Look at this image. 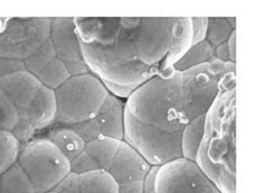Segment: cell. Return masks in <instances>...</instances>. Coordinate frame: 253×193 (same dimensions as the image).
Masks as SVG:
<instances>
[{"mask_svg": "<svg viewBox=\"0 0 253 193\" xmlns=\"http://www.w3.org/2000/svg\"><path fill=\"white\" fill-rule=\"evenodd\" d=\"M17 162L23 166L38 193H47L71 172V162L46 137L22 144Z\"/></svg>", "mask_w": 253, "mask_h": 193, "instance_id": "obj_5", "label": "cell"}, {"mask_svg": "<svg viewBox=\"0 0 253 193\" xmlns=\"http://www.w3.org/2000/svg\"><path fill=\"white\" fill-rule=\"evenodd\" d=\"M119 193H144L143 182L134 181L119 185Z\"/></svg>", "mask_w": 253, "mask_h": 193, "instance_id": "obj_32", "label": "cell"}, {"mask_svg": "<svg viewBox=\"0 0 253 193\" xmlns=\"http://www.w3.org/2000/svg\"><path fill=\"white\" fill-rule=\"evenodd\" d=\"M57 103L55 91L43 85L31 104L27 116L18 123L13 135L22 144L35 138L41 131L56 123Z\"/></svg>", "mask_w": 253, "mask_h": 193, "instance_id": "obj_11", "label": "cell"}, {"mask_svg": "<svg viewBox=\"0 0 253 193\" xmlns=\"http://www.w3.org/2000/svg\"><path fill=\"white\" fill-rule=\"evenodd\" d=\"M22 143L13 132L0 129V175L17 162Z\"/></svg>", "mask_w": 253, "mask_h": 193, "instance_id": "obj_21", "label": "cell"}, {"mask_svg": "<svg viewBox=\"0 0 253 193\" xmlns=\"http://www.w3.org/2000/svg\"><path fill=\"white\" fill-rule=\"evenodd\" d=\"M121 142V140L101 135L86 143L84 151L95 161L98 169L109 171Z\"/></svg>", "mask_w": 253, "mask_h": 193, "instance_id": "obj_15", "label": "cell"}, {"mask_svg": "<svg viewBox=\"0 0 253 193\" xmlns=\"http://www.w3.org/2000/svg\"><path fill=\"white\" fill-rule=\"evenodd\" d=\"M214 58L215 47L205 39L201 43L192 45L188 51L174 64L173 69L178 72H184L194 66L209 62Z\"/></svg>", "mask_w": 253, "mask_h": 193, "instance_id": "obj_20", "label": "cell"}, {"mask_svg": "<svg viewBox=\"0 0 253 193\" xmlns=\"http://www.w3.org/2000/svg\"><path fill=\"white\" fill-rule=\"evenodd\" d=\"M56 57L57 55L54 45H52L49 38L30 57L25 60L24 63L26 66V71L37 77L39 73Z\"/></svg>", "mask_w": 253, "mask_h": 193, "instance_id": "obj_23", "label": "cell"}, {"mask_svg": "<svg viewBox=\"0 0 253 193\" xmlns=\"http://www.w3.org/2000/svg\"><path fill=\"white\" fill-rule=\"evenodd\" d=\"M84 61L103 84L137 88L159 74L139 62L129 17H74Z\"/></svg>", "mask_w": 253, "mask_h": 193, "instance_id": "obj_1", "label": "cell"}, {"mask_svg": "<svg viewBox=\"0 0 253 193\" xmlns=\"http://www.w3.org/2000/svg\"><path fill=\"white\" fill-rule=\"evenodd\" d=\"M159 166L154 165L151 166L149 172L146 173L145 177L143 178V192L144 193H151L154 191L155 188V181H156V175L158 172Z\"/></svg>", "mask_w": 253, "mask_h": 193, "instance_id": "obj_31", "label": "cell"}, {"mask_svg": "<svg viewBox=\"0 0 253 193\" xmlns=\"http://www.w3.org/2000/svg\"><path fill=\"white\" fill-rule=\"evenodd\" d=\"M234 31L236 30L232 29L225 17H209L208 33L205 39L216 48L219 45L228 42Z\"/></svg>", "mask_w": 253, "mask_h": 193, "instance_id": "obj_24", "label": "cell"}, {"mask_svg": "<svg viewBox=\"0 0 253 193\" xmlns=\"http://www.w3.org/2000/svg\"><path fill=\"white\" fill-rule=\"evenodd\" d=\"M205 115L191 118L181 131L182 157L190 161L196 160V156L204 135Z\"/></svg>", "mask_w": 253, "mask_h": 193, "instance_id": "obj_17", "label": "cell"}, {"mask_svg": "<svg viewBox=\"0 0 253 193\" xmlns=\"http://www.w3.org/2000/svg\"><path fill=\"white\" fill-rule=\"evenodd\" d=\"M19 123L18 113L0 86V129L13 132Z\"/></svg>", "mask_w": 253, "mask_h": 193, "instance_id": "obj_25", "label": "cell"}, {"mask_svg": "<svg viewBox=\"0 0 253 193\" xmlns=\"http://www.w3.org/2000/svg\"><path fill=\"white\" fill-rule=\"evenodd\" d=\"M235 88L221 92L205 115L195 162L221 193H236Z\"/></svg>", "mask_w": 253, "mask_h": 193, "instance_id": "obj_2", "label": "cell"}, {"mask_svg": "<svg viewBox=\"0 0 253 193\" xmlns=\"http://www.w3.org/2000/svg\"><path fill=\"white\" fill-rule=\"evenodd\" d=\"M70 127L74 129L77 134L82 137V139L85 142V144L93 141V140L102 135L101 128H99V125L95 117L88 119V121L70 126Z\"/></svg>", "mask_w": 253, "mask_h": 193, "instance_id": "obj_26", "label": "cell"}, {"mask_svg": "<svg viewBox=\"0 0 253 193\" xmlns=\"http://www.w3.org/2000/svg\"><path fill=\"white\" fill-rule=\"evenodd\" d=\"M47 193H55V192H52V191H50V192H47Z\"/></svg>", "mask_w": 253, "mask_h": 193, "instance_id": "obj_36", "label": "cell"}, {"mask_svg": "<svg viewBox=\"0 0 253 193\" xmlns=\"http://www.w3.org/2000/svg\"><path fill=\"white\" fill-rule=\"evenodd\" d=\"M209 17H191V46L205 41Z\"/></svg>", "mask_w": 253, "mask_h": 193, "instance_id": "obj_28", "label": "cell"}, {"mask_svg": "<svg viewBox=\"0 0 253 193\" xmlns=\"http://www.w3.org/2000/svg\"><path fill=\"white\" fill-rule=\"evenodd\" d=\"M151 193H155V192H154V191H153V192H151Z\"/></svg>", "mask_w": 253, "mask_h": 193, "instance_id": "obj_37", "label": "cell"}, {"mask_svg": "<svg viewBox=\"0 0 253 193\" xmlns=\"http://www.w3.org/2000/svg\"><path fill=\"white\" fill-rule=\"evenodd\" d=\"M19 71H26L25 63L22 60L0 58V77Z\"/></svg>", "mask_w": 253, "mask_h": 193, "instance_id": "obj_30", "label": "cell"}, {"mask_svg": "<svg viewBox=\"0 0 253 193\" xmlns=\"http://www.w3.org/2000/svg\"><path fill=\"white\" fill-rule=\"evenodd\" d=\"M50 39L58 59L65 64L71 76L90 73L82 55L74 17H52Z\"/></svg>", "mask_w": 253, "mask_h": 193, "instance_id": "obj_10", "label": "cell"}, {"mask_svg": "<svg viewBox=\"0 0 253 193\" xmlns=\"http://www.w3.org/2000/svg\"><path fill=\"white\" fill-rule=\"evenodd\" d=\"M125 141L151 166H161L182 157L181 131L167 132L137 121L124 107Z\"/></svg>", "mask_w": 253, "mask_h": 193, "instance_id": "obj_6", "label": "cell"}, {"mask_svg": "<svg viewBox=\"0 0 253 193\" xmlns=\"http://www.w3.org/2000/svg\"><path fill=\"white\" fill-rule=\"evenodd\" d=\"M0 86L18 113L19 122L27 116L31 104L43 84L27 71H19L0 77Z\"/></svg>", "mask_w": 253, "mask_h": 193, "instance_id": "obj_12", "label": "cell"}, {"mask_svg": "<svg viewBox=\"0 0 253 193\" xmlns=\"http://www.w3.org/2000/svg\"><path fill=\"white\" fill-rule=\"evenodd\" d=\"M125 109L137 121L167 132L182 131L189 119L184 109L182 72H161L132 91Z\"/></svg>", "mask_w": 253, "mask_h": 193, "instance_id": "obj_3", "label": "cell"}, {"mask_svg": "<svg viewBox=\"0 0 253 193\" xmlns=\"http://www.w3.org/2000/svg\"><path fill=\"white\" fill-rule=\"evenodd\" d=\"M51 191L55 193H81L79 175L70 172Z\"/></svg>", "mask_w": 253, "mask_h": 193, "instance_id": "obj_29", "label": "cell"}, {"mask_svg": "<svg viewBox=\"0 0 253 193\" xmlns=\"http://www.w3.org/2000/svg\"><path fill=\"white\" fill-rule=\"evenodd\" d=\"M70 162H71V172L76 173L78 175L84 174V173H88L91 171L98 170L97 164L85 151L82 152L81 154H78L75 158H73Z\"/></svg>", "mask_w": 253, "mask_h": 193, "instance_id": "obj_27", "label": "cell"}, {"mask_svg": "<svg viewBox=\"0 0 253 193\" xmlns=\"http://www.w3.org/2000/svg\"><path fill=\"white\" fill-rule=\"evenodd\" d=\"M228 49L230 52V58L232 62L236 63V31L232 33V36L228 39Z\"/></svg>", "mask_w": 253, "mask_h": 193, "instance_id": "obj_34", "label": "cell"}, {"mask_svg": "<svg viewBox=\"0 0 253 193\" xmlns=\"http://www.w3.org/2000/svg\"><path fill=\"white\" fill-rule=\"evenodd\" d=\"M223 62L214 58L182 72L184 109L188 119L206 115L223 92Z\"/></svg>", "mask_w": 253, "mask_h": 193, "instance_id": "obj_7", "label": "cell"}, {"mask_svg": "<svg viewBox=\"0 0 253 193\" xmlns=\"http://www.w3.org/2000/svg\"><path fill=\"white\" fill-rule=\"evenodd\" d=\"M71 77L65 64L58 57L54 58L45 68L39 73L37 78L43 85L51 90H57Z\"/></svg>", "mask_w": 253, "mask_h": 193, "instance_id": "obj_22", "label": "cell"}, {"mask_svg": "<svg viewBox=\"0 0 253 193\" xmlns=\"http://www.w3.org/2000/svg\"><path fill=\"white\" fill-rule=\"evenodd\" d=\"M0 193H38L23 166L15 162L0 175Z\"/></svg>", "mask_w": 253, "mask_h": 193, "instance_id": "obj_18", "label": "cell"}, {"mask_svg": "<svg viewBox=\"0 0 253 193\" xmlns=\"http://www.w3.org/2000/svg\"><path fill=\"white\" fill-rule=\"evenodd\" d=\"M215 58L220 60L221 62H229L231 61L230 58V52L228 49V44L224 43L219 45L218 47L215 48Z\"/></svg>", "mask_w": 253, "mask_h": 193, "instance_id": "obj_33", "label": "cell"}, {"mask_svg": "<svg viewBox=\"0 0 253 193\" xmlns=\"http://www.w3.org/2000/svg\"><path fill=\"white\" fill-rule=\"evenodd\" d=\"M225 19H226V22H228L229 25L232 27V29L236 30V21H237V18L236 17H225Z\"/></svg>", "mask_w": 253, "mask_h": 193, "instance_id": "obj_35", "label": "cell"}, {"mask_svg": "<svg viewBox=\"0 0 253 193\" xmlns=\"http://www.w3.org/2000/svg\"><path fill=\"white\" fill-rule=\"evenodd\" d=\"M50 17H9L0 32V58L25 61L50 38Z\"/></svg>", "mask_w": 253, "mask_h": 193, "instance_id": "obj_8", "label": "cell"}, {"mask_svg": "<svg viewBox=\"0 0 253 193\" xmlns=\"http://www.w3.org/2000/svg\"><path fill=\"white\" fill-rule=\"evenodd\" d=\"M150 169L151 165L148 161L130 145L122 141L108 172L120 185L134 181H143Z\"/></svg>", "mask_w": 253, "mask_h": 193, "instance_id": "obj_13", "label": "cell"}, {"mask_svg": "<svg viewBox=\"0 0 253 193\" xmlns=\"http://www.w3.org/2000/svg\"><path fill=\"white\" fill-rule=\"evenodd\" d=\"M110 93L91 73L71 76L55 90L56 123L73 126L94 118Z\"/></svg>", "mask_w": 253, "mask_h": 193, "instance_id": "obj_4", "label": "cell"}, {"mask_svg": "<svg viewBox=\"0 0 253 193\" xmlns=\"http://www.w3.org/2000/svg\"><path fill=\"white\" fill-rule=\"evenodd\" d=\"M124 107L125 101L109 94L95 116L103 136L123 141Z\"/></svg>", "mask_w": 253, "mask_h": 193, "instance_id": "obj_14", "label": "cell"}, {"mask_svg": "<svg viewBox=\"0 0 253 193\" xmlns=\"http://www.w3.org/2000/svg\"><path fill=\"white\" fill-rule=\"evenodd\" d=\"M81 193H119V184L108 171L95 170L79 175Z\"/></svg>", "mask_w": 253, "mask_h": 193, "instance_id": "obj_19", "label": "cell"}, {"mask_svg": "<svg viewBox=\"0 0 253 193\" xmlns=\"http://www.w3.org/2000/svg\"><path fill=\"white\" fill-rule=\"evenodd\" d=\"M155 193H221L195 161L183 157L159 166Z\"/></svg>", "mask_w": 253, "mask_h": 193, "instance_id": "obj_9", "label": "cell"}, {"mask_svg": "<svg viewBox=\"0 0 253 193\" xmlns=\"http://www.w3.org/2000/svg\"><path fill=\"white\" fill-rule=\"evenodd\" d=\"M46 138L50 140L70 161L84 152L85 148V142L70 126L51 129L47 132Z\"/></svg>", "mask_w": 253, "mask_h": 193, "instance_id": "obj_16", "label": "cell"}]
</instances>
